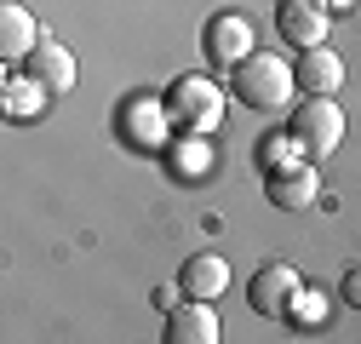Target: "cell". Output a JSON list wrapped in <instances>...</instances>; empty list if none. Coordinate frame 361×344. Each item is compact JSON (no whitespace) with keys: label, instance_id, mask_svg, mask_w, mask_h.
<instances>
[{"label":"cell","instance_id":"1","mask_svg":"<svg viewBox=\"0 0 361 344\" xmlns=\"http://www.w3.org/2000/svg\"><path fill=\"white\" fill-rule=\"evenodd\" d=\"M293 92H298V69L287 58H276V52H252V58H241L230 69V98L247 104V109H258V115L287 109Z\"/></svg>","mask_w":361,"mask_h":344},{"label":"cell","instance_id":"2","mask_svg":"<svg viewBox=\"0 0 361 344\" xmlns=\"http://www.w3.org/2000/svg\"><path fill=\"white\" fill-rule=\"evenodd\" d=\"M172 126H178V121H172V104L155 98V92H132V98L115 104V138H121L126 149H138V155L166 149Z\"/></svg>","mask_w":361,"mask_h":344},{"label":"cell","instance_id":"9","mask_svg":"<svg viewBox=\"0 0 361 344\" xmlns=\"http://www.w3.org/2000/svg\"><path fill=\"white\" fill-rule=\"evenodd\" d=\"M47 98H58L47 80H35L29 69H12L6 86H0V109H6V121H40L47 115Z\"/></svg>","mask_w":361,"mask_h":344},{"label":"cell","instance_id":"4","mask_svg":"<svg viewBox=\"0 0 361 344\" xmlns=\"http://www.w3.org/2000/svg\"><path fill=\"white\" fill-rule=\"evenodd\" d=\"M166 104H172V121L184 126V133H212L224 121V86L212 75H178Z\"/></svg>","mask_w":361,"mask_h":344},{"label":"cell","instance_id":"19","mask_svg":"<svg viewBox=\"0 0 361 344\" xmlns=\"http://www.w3.org/2000/svg\"><path fill=\"white\" fill-rule=\"evenodd\" d=\"M327 6H355V0H327Z\"/></svg>","mask_w":361,"mask_h":344},{"label":"cell","instance_id":"10","mask_svg":"<svg viewBox=\"0 0 361 344\" xmlns=\"http://www.w3.org/2000/svg\"><path fill=\"white\" fill-rule=\"evenodd\" d=\"M269 178V201L281 212H304L315 195H322V178H315V161H298V166H281V172H264Z\"/></svg>","mask_w":361,"mask_h":344},{"label":"cell","instance_id":"16","mask_svg":"<svg viewBox=\"0 0 361 344\" xmlns=\"http://www.w3.org/2000/svg\"><path fill=\"white\" fill-rule=\"evenodd\" d=\"M298 161H310V155H304V144H298L293 133H269V138L258 144V166H264V172H281V166H298Z\"/></svg>","mask_w":361,"mask_h":344},{"label":"cell","instance_id":"17","mask_svg":"<svg viewBox=\"0 0 361 344\" xmlns=\"http://www.w3.org/2000/svg\"><path fill=\"white\" fill-rule=\"evenodd\" d=\"M287 321H293V327H322V321H327V298L310 293V287H298L293 305H287Z\"/></svg>","mask_w":361,"mask_h":344},{"label":"cell","instance_id":"12","mask_svg":"<svg viewBox=\"0 0 361 344\" xmlns=\"http://www.w3.org/2000/svg\"><path fill=\"white\" fill-rule=\"evenodd\" d=\"M40 40H47V35H40V23H35L29 6H6V12H0V63H6V69H18Z\"/></svg>","mask_w":361,"mask_h":344},{"label":"cell","instance_id":"7","mask_svg":"<svg viewBox=\"0 0 361 344\" xmlns=\"http://www.w3.org/2000/svg\"><path fill=\"white\" fill-rule=\"evenodd\" d=\"M201 47H207V58H212L218 69H235L241 58L258 52V47H252V23H247L241 12H218V18L207 23V35H201Z\"/></svg>","mask_w":361,"mask_h":344},{"label":"cell","instance_id":"13","mask_svg":"<svg viewBox=\"0 0 361 344\" xmlns=\"http://www.w3.org/2000/svg\"><path fill=\"white\" fill-rule=\"evenodd\" d=\"M224 287H230V264H224V252H195L184 270H178V293L184 298H224Z\"/></svg>","mask_w":361,"mask_h":344},{"label":"cell","instance_id":"5","mask_svg":"<svg viewBox=\"0 0 361 344\" xmlns=\"http://www.w3.org/2000/svg\"><path fill=\"white\" fill-rule=\"evenodd\" d=\"M276 29L287 47H322L327 29H333V6L327 0H276Z\"/></svg>","mask_w":361,"mask_h":344},{"label":"cell","instance_id":"3","mask_svg":"<svg viewBox=\"0 0 361 344\" xmlns=\"http://www.w3.org/2000/svg\"><path fill=\"white\" fill-rule=\"evenodd\" d=\"M287 133L304 144L310 161H327L338 144H344V109L322 92H304V104H293V121H287Z\"/></svg>","mask_w":361,"mask_h":344},{"label":"cell","instance_id":"18","mask_svg":"<svg viewBox=\"0 0 361 344\" xmlns=\"http://www.w3.org/2000/svg\"><path fill=\"white\" fill-rule=\"evenodd\" d=\"M338 298H344L350 310H361V264H350V270H344V281H338Z\"/></svg>","mask_w":361,"mask_h":344},{"label":"cell","instance_id":"15","mask_svg":"<svg viewBox=\"0 0 361 344\" xmlns=\"http://www.w3.org/2000/svg\"><path fill=\"white\" fill-rule=\"evenodd\" d=\"M212 161H218V149L207 144V133H190V138H178V144H172V155H166L172 178H184V184L207 178V166H212Z\"/></svg>","mask_w":361,"mask_h":344},{"label":"cell","instance_id":"6","mask_svg":"<svg viewBox=\"0 0 361 344\" xmlns=\"http://www.w3.org/2000/svg\"><path fill=\"white\" fill-rule=\"evenodd\" d=\"M166 344H218L224 338V316L212 298H184V305L166 310Z\"/></svg>","mask_w":361,"mask_h":344},{"label":"cell","instance_id":"8","mask_svg":"<svg viewBox=\"0 0 361 344\" xmlns=\"http://www.w3.org/2000/svg\"><path fill=\"white\" fill-rule=\"evenodd\" d=\"M298 287H304V281H298L293 264H264V270L252 276V287H247V305H252L258 316H287V305H293Z\"/></svg>","mask_w":361,"mask_h":344},{"label":"cell","instance_id":"14","mask_svg":"<svg viewBox=\"0 0 361 344\" xmlns=\"http://www.w3.org/2000/svg\"><path fill=\"white\" fill-rule=\"evenodd\" d=\"M23 69L35 80H47L52 92H69V86H75V58H69V47H58V40H40V47L23 58Z\"/></svg>","mask_w":361,"mask_h":344},{"label":"cell","instance_id":"11","mask_svg":"<svg viewBox=\"0 0 361 344\" xmlns=\"http://www.w3.org/2000/svg\"><path fill=\"white\" fill-rule=\"evenodd\" d=\"M293 69H298V92H322V98H333L338 86H344V58L327 47V40H322V47H304Z\"/></svg>","mask_w":361,"mask_h":344}]
</instances>
